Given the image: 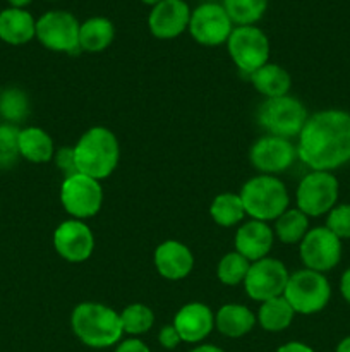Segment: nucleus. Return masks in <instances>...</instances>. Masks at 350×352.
<instances>
[{"instance_id":"obj_5","label":"nucleus","mask_w":350,"mask_h":352,"mask_svg":"<svg viewBox=\"0 0 350 352\" xmlns=\"http://www.w3.org/2000/svg\"><path fill=\"white\" fill-rule=\"evenodd\" d=\"M283 298L290 302L295 313L314 315L325 309L329 302L331 285L325 274L304 268L290 275Z\"/></svg>"},{"instance_id":"obj_39","label":"nucleus","mask_w":350,"mask_h":352,"mask_svg":"<svg viewBox=\"0 0 350 352\" xmlns=\"http://www.w3.org/2000/svg\"><path fill=\"white\" fill-rule=\"evenodd\" d=\"M189 352H225V351L220 349V347H216V346H211V344H202V346L194 347V349L189 351Z\"/></svg>"},{"instance_id":"obj_1","label":"nucleus","mask_w":350,"mask_h":352,"mask_svg":"<svg viewBox=\"0 0 350 352\" xmlns=\"http://www.w3.org/2000/svg\"><path fill=\"white\" fill-rule=\"evenodd\" d=\"M297 157L312 170L333 172L350 162V113L340 109L316 112L299 134Z\"/></svg>"},{"instance_id":"obj_35","label":"nucleus","mask_w":350,"mask_h":352,"mask_svg":"<svg viewBox=\"0 0 350 352\" xmlns=\"http://www.w3.org/2000/svg\"><path fill=\"white\" fill-rule=\"evenodd\" d=\"M158 342L161 344V347H165V349L168 351L175 349V347L182 342L180 336H178V332L175 330L174 323H172V325H165L163 329L160 330V333H158Z\"/></svg>"},{"instance_id":"obj_36","label":"nucleus","mask_w":350,"mask_h":352,"mask_svg":"<svg viewBox=\"0 0 350 352\" xmlns=\"http://www.w3.org/2000/svg\"><path fill=\"white\" fill-rule=\"evenodd\" d=\"M115 352H151L150 347L139 339H127L117 344Z\"/></svg>"},{"instance_id":"obj_41","label":"nucleus","mask_w":350,"mask_h":352,"mask_svg":"<svg viewBox=\"0 0 350 352\" xmlns=\"http://www.w3.org/2000/svg\"><path fill=\"white\" fill-rule=\"evenodd\" d=\"M10 7H16V9H24L26 6H30L33 0H7Z\"/></svg>"},{"instance_id":"obj_29","label":"nucleus","mask_w":350,"mask_h":352,"mask_svg":"<svg viewBox=\"0 0 350 352\" xmlns=\"http://www.w3.org/2000/svg\"><path fill=\"white\" fill-rule=\"evenodd\" d=\"M27 116H30V98L23 89L5 88L0 91V119L16 126Z\"/></svg>"},{"instance_id":"obj_16","label":"nucleus","mask_w":350,"mask_h":352,"mask_svg":"<svg viewBox=\"0 0 350 352\" xmlns=\"http://www.w3.org/2000/svg\"><path fill=\"white\" fill-rule=\"evenodd\" d=\"M191 21V9L184 0H161L148 16L151 34L158 40H172L184 33Z\"/></svg>"},{"instance_id":"obj_6","label":"nucleus","mask_w":350,"mask_h":352,"mask_svg":"<svg viewBox=\"0 0 350 352\" xmlns=\"http://www.w3.org/2000/svg\"><path fill=\"white\" fill-rule=\"evenodd\" d=\"M259 124L271 134V136L288 138L299 136L309 119L307 109L304 103L299 102L294 96H278V98H266L257 112Z\"/></svg>"},{"instance_id":"obj_17","label":"nucleus","mask_w":350,"mask_h":352,"mask_svg":"<svg viewBox=\"0 0 350 352\" xmlns=\"http://www.w3.org/2000/svg\"><path fill=\"white\" fill-rule=\"evenodd\" d=\"M174 327L180 336L182 342L198 344L205 340L215 329V315L202 302H189L177 311Z\"/></svg>"},{"instance_id":"obj_27","label":"nucleus","mask_w":350,"mask_h":352,"mask_svg":"<svg viewBox=\"0 0 350 352\" xmlns=\"http://www.w3.org/2000/svg\"><path fill=\"white\" fill-rule=\"evenodd\" d=\"M209 215L222 227H232L239 223L246 215L240 195H233V192L218 195L209 206Z\"/></svg>"},{"instance_id":"obj_24","label":"nucleus","mask_w":350,"mask_h":352,"mask_svg":"<svg viewBox=\"0 0 350 352\" xmlns=\"http://www.w3.org/2000/svg\"><path fill=\"white\" fill-rule=\"evenodd\" d=\"M115 38L113 23L106 17H89L79 26V47L84 52L98 54L108 48Z\"/></svg>"},{"instance_id":"obj_9","label":"nucleus","mask_w":350,"mask_h":352,"mask_svg":"<svg viewBox=\"0 0 350 352\" xmlns=\"http://www.w3.org/2000/svg\"><path fill=\"white\" fill-rule=\"evenodd\" d=\"M79 21L67 10H48L36 19V38L45 48L51 52L78 54Z\"/></svg>"},{"instance_id":"obj_7","label":"nucleus","mask_w":350,"mask_h":352,"mask_svg":"<svg viewBox=\"0 0 350 352\" xmlns=\"http://www.w3.org/2000/svg\"><path fill=\"white\" fill-rule=\"evenodd\" d=\"M338 192V179L331 172L312 170L302 179L295 192L297 208L307 217L326 215L336 206Z\"/></svg>"},{"instance_id":"obj_3","label":"nucleus","mask_w":350,"mask_h":352,"mask_svg":"<svg viewBox=\"0 0 350 352\" xmlns=\"http://www.w3.org/2000/svg\"><path fill=\"white\" fill-rule=\"evenodd\" d=\"M74 155L79 174L102 181L110 177L119 164V140L106 127H91L79 138Z\"/></svg>"},{"instance_id":"obj_40","label":"nucleus","mask_w":350,"mask_h":352,"mask_svg":"<svg viewBox=\"0 0 350 352\" xmlns=\"http://www.w3.org/2000/svg\"><path fill=\"white\" fill-rule=\"evenodd\" d=\"M335 352H350V336L345 337V339L340 340L338 346H336Z\"/></svg>"},{"instance_id":"obj_32","label":"nucleus","mask_w":350,"mask_h":352,"mask_svg":"<svg viewBox=\"0 0 350 352\" xmlns=\"http://www.w3.org/2000/svg\"><path fill=\"white\" fill-rule=\"evenodd\" d=\"M19 127L0 122V170L12 168L19 162Z\"/></svg>"},{"instance_id":"obj_38","label":"nucleus","mask_w":350,"mask_h":352,"mask_svg":"<svg viewBox=\"0 0 350 352\" xmlns=\"http://www.w3.org/2000/svg\"><path fill=\"white\" fill-rule=\"evenodd\" d=\"M340 292H342L343 299L350 305V268H347L340 278Z\"/></svg>"},{"instance_id":"obj_34","label":"nucleus","mask_w":350,"mask_h":352,"mask_svg":"<svg viewBox=\"0 0 350 352\" xmlns=\"http://www.w3.org/2000/svg\"><path fill=\"white\" fill-rule=\"evenodd\" d=\"M54 158H55V164H57L58 170L65 175V179L71 177V175H74V174H79L78 165H75L74 148H71V146L60 148V150L54 155Z\"/></svg>"},{"instance_id":"obj_8","label":"nucleus","mask_w":350,"mask_h":352,"mask_svg":"<svg viewBox=\"0 0 350 352\" xmlns=\"http://www.w3.org/2000/svg\"><path fill=\"white\" fill-rule=\"evenodd\" d=\"M226 48L244 74H253L270 58V40L266 34L256 26H237L226 40Z\"/></svg>"},{"instance_id":"obj_15","label":"nucleus","mask_w":350,"mask_h":352,"mask_svg":"<svg viewBox=\"0 0 350 352\" xmlns=\"http://www.w3.org/2000/svg\"><path fill=\"white\" fill-rule=\"evenodd\" d=\"M55 251L69 263H82L95 250V236L81 220H65L54 232Z\"/></svg>"},{"instance_id":"obj_18","label":"nucleus","mask_w":350,"mask_h":352,"mask_svg":"<svg viewBox=\"0 0 350 352\" xmlns=\"http://www.w3.org/2000/svg\"><path fill=\"white\" fill-rule=\"evenodd\" d=\"M154 267L167 280H182L194 267V256L185 244L165 241L154 250Z\"/></svg>"},{"instance_id":"obj_33","label":"nucleus","mask_w":350,"mask_h":352,"mask_svg":"<svg viewBox=\"0 0 350 352\" xmlns=\"http://www.w3.org/2000/svg\"><path fill=\"white\" fill-rule=\"evenodd\" d=\"M326 227L338 239H350V203H342L329 210Z\"/></svg>"},{"instance_id":"obj_28","label":"nucleus","mask_w":350,"mask_h":352,"mask_svg":"<svg viewBox=\"0 0 350 352\" xmlns=\"http://www.w3.org/2000/svg\"><path fill=\"white\" fill-rule=\"evenodd\" d=\"M223 9L237 26H253L264 16L268 0H223Z\"/></svg>"},{"instance_id":"obj_30","label":"nucleus","mask_w":350,"mask_h":352,"mask_svg":"<svg viewBox=\"0 0 350 352\" xmlns=\"http://www.w3.org/2000/svg\"><path fill=\"white\" fill-rule=\"evenodd\" d=\"M120 322H122L124 333L141 336V333H146L148 330H151L154 323V315L146 305L136 302V305H129L120 313Z\"/></svg>"},{"instance_id":"obj_20","label":"nucleus","mask_w":350,"mask_h":352,"mask_svg":"<svg viewBox=\"0 0 350 352\" xmlns=\"http://www.w3.org/2000/svg\"><path fill=\"white\" fill-rule=\"evenodd\" d=\"M36 38V19L26 9L7 7L0 10V40L3 43L19 45L30 43Z\"/></svg>"},{"instance_id":"obj_21","label":"nucleus","mask_w":350,"mask_h":352,"mask_svg":"<svg viewBox=\"0 0 350 352\" xmlns=\"http://www.w3.org/2000/svg\"><path fill=\"white\" fill-rule=\"evenodd\" d=\"M256 322V315L244 305L222 306L215 316L216 330L229 339H239V337L247 336L254 329Z\"/></svg>"},{"instance_id":"obj_31","label":"nucleus","mask_w":350,"mask_h":352,"mask_svg":"<svg viewBox=\"0 0 350 352\" xmlns=\"http://www.w3.org/2000/svg\"><path fill=\"white\" fill-rule=\"evenodd\" d=\"M250 261L246 260L242 254L237 251L233 253H226L225 256L220 260L218 268H216V275H218L220 282L225 285H239L246 280V275L249 272Z\"/></svg>"},{"instance_id":"obj_26","label":"nucleus","mask_w":350,"mask_h":352,"mask_svg":"<svg viewBox=\"0 0 350 352\" xmlns=\"http://www.w3.org/2000/svg\"><path fill=\"white\" fill-rule=\"evenodd\" d=\"M275 222V234L283 244L301 243L309 230V217L299 208L287 210Z\"/></svg>"},{"instance_id":"obj_37","label":"nucleus","mask_w":350,"mask_h":352,"mask_svg":"<svg viewBox=\"0 0 350 352\" xmlns=\"http://www.w3.org/2000/svg\"><path fill=\"white\" fill-rule=\"evenodd\" d=\"M275 352H314V349L304 342H288L278 347Z\"/></svg>"},{"instance_id":"obj_22","label":"nucleus","mask_w":350,"mask_h":352,"mask_svg":"<svg viewBox=\"0 0 350 352\" xmlns=\"http://www.w3.org/2000/svg\"><path fill=\"white\" fill-rule=\"evenodd\" d=\"M21 158L31 164H47L54 158V140L40 127H24L19 131Z\"/></svg>"},{"instance_id":"obj_4","label":"nucleus","mask_w":350,"mask_h":352,"mask_svg":"<svg viewBox=\"0 0 350 352\" xmlns=\"http://www.w3.org/2000/svg\"><path fill=\"white\" fill-rule=\"evenodd\" d=\"M240 199L244 203L246 215L259 222L277 220L288 210L287 186L273 175L261 174L249 179L240 189Z\"/></svg>"},{"instance_id":"obj_42","label":"nucleus","mask_w":350,"mask_h":352,"mask_svg":"<svg viewBox=\"0 0 350 352\" xmlns=\"http://www.w3.org/2000/svg\"><path fill=\"white\" fill-rule=\"evenodd\" d=\"M143 3H146V6H156L158 2H161V0H141Z\"/></svg>"},{"instance_id":"obj_23","label":"nucleus","mask_w":350,"mask_h":352,"mask_svg":"<svg viewBox=\"0 0 350 352\" xmlns=\"http://www.w3.org/2000/svg\"><path fill=\"white\" fill-rule=\"evenodd\" d=\"M249 79L254 88L266 98L285 96L290 91L292 86L290 74L281 65L273 64V62H268L263 67L254 71L253 74H249Z\"/></svg>"},{"instance_id":"obj_11","label":"nucleus","mask_w":350,"mask_h":352,"mask_svg":"<svg viewBox=\"0 0 350 352\" xmlns=\"http://www.w3.org/2000/svg\"><path fill=\"white\" fill-rule=\"evenodd\" d=\"M288 278H290V274L287 267L280 260L266 256L250 263L244 287L250 299L264 302L268 299L283 296Z\"/></svg>"},{"instance_id":"obj_13","label":"nucleus","mask_w":350,"mask_h":352,"mask_svg":"<svg viewBox=\"0 0 350 352\" xmlns=\"http://www.w3.org/2000/svg\"><path fill=\"white\" fill-rule=\"evenodd\" d=\"M232 30L233 23L220 3H201L191 12L189 33L199 45L216 47V45L226 43Z\"/></svg>"},{"instance_id":"obj_2","label":"nucleus","mask_w":350,"mask_h":352,"mask_svg":"<svg viewBox=\"0 0 350 352\" xmlns=\"http://www.w3.org/2000/svg\"><path fill=\"white\" fill-rule=\"evenodd\" d=\"M71 327L74 336L93 349L117 346L124 336L119 313L100 302H81L75 306Z\"/></svg>"},{"instance_id":"obj_12","label":"nucleus","mask_w":350,"mask_h":352,"mask_svg":"<svg viewBox=\"0 0 350 352\" xmlns=\"http://www.w3.org/2000/svg\"><path fill=\"white\" fill-rule=\"evenodd\" d=\"M62 206L75 219H88L102 208L103 189L100 181L84 174H74L64 179L60 188Z\"/></svg>"},{"instance_id":"obj_10","label":"nucleus","mask_w":350,"mask_h":352,"mask_svg":"<svg viewBox=\"0 0 350 352\" xmlns=\"http://www.w3.org/2000/svg\"><path fill=\"white\" fill-rule=\"evenodd\" d=\"M302 263L309 270L325 272L333 270L342 260V239L335 236L328 227L309 229L299 246Z\"/></svg>"},{"instance_id":"obj_43","label":"nucleus","mask_w":350,"mask_h":352,"mask_svg":"<svg viewBox=\"0 0 350 352\" xmlns=\"http://www.w3.org/2000/svg\"><path fill=\"white\" fill-rule=\"evenodd\" d=\"M349 164H350V162H349Z\"/></svg>"},{"instance_id":"obj_14","label":"nucleus","mask_w":350,"mask_h":352,"mask_svg":"<svg viewBox=\"0 0 350 352\" xmlns=\"http://www.w3.org/2000/svg\"><path fill=\"white\" fill-rule=\"evenodd\" d=\"M297 148L280 136H263L250 148V164L266 175L280 174L294 164Z\"/></svg>"},{"instance_id":"obj_25","label":"nucleus","mask_w":350,"mask_h":352,"mask_svg":"<svg viewBox=\"0 0 350 352\" xmlns=\"http://www.w3.org/2000/svg\"><path fill=\"white\" fill-rule=\"evenodd\" d=\"M294 316L295 311L290 302L283 296H278V298L261 302V308L257 311V322H259L261 329L266 332H283L285 329L290 327Z\"/></svg>"},{"instance_id":"obj_19","label":"nucleus","mask_w":350,"mask_h":352,"mask_svg":"<svg viewBox=\"0 0 350 352\" xmlns=\"http://www.w3.org/2000/svg\"><path fill=\"white\" fill-rule=\"evenodd\" d=\"M275 232L270 229L266 222L259 220H249L235 234V251L242 254L250 263L263 260L273 248Z\"/></svg>"}]
</instances>
